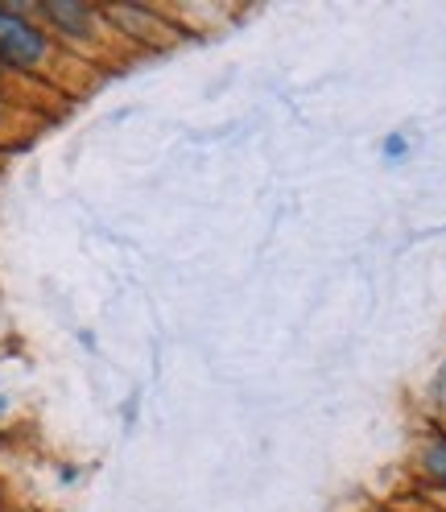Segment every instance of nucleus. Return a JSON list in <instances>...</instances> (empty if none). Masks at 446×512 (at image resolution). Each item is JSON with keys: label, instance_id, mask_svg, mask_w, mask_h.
I'll return each mask as SVG.
<instances>
[{"label": "nucleus", "instance_id": "nucleus-1", "mask_svg": "<svg viewBox=\"0 0 446 512\" xmlns=\"http://www.w3.org/2000/svg\"><path fill=\"white\" fill-rule=\"evenodd\" d=\"M54 38L34 21L29 5H0V62L9 75H46Z\"/></svg>", "mask_w": 446, "mask_h": 512}, {"label": "nucleus", "instance_id": "nucleus-2", "mask_svg": "<svg viewBox=\"0 0 446 512\" xmlns=\"http://www.w3.org/2000/svg\"><path fill=\"white\" fill-rule=\"evenodd\" d=\"M34 17L50 38L58 34V38L79 42V46H91L100 38V21H104L100 9L83 5V0H42V5H34Z\"/></svg>", "mask_w": 446, "mask_h": 512}, {"label": "nucleus", "instance_id": "nucleus-3", "mask_svg": "<svg viewBox=\"0 0 446 512\" xmlns=\"http://www.w3.org/2000/svg\"><path fill=\"white\" fill-rule=\"evenodd\" d=\"M418 467H422V475L430 479L434 488L446 492V430H430L426 434L422 451H418Z\"/></svg>", "mask_w": 446, "mask_h": 512}, {"label": "nucleus", "instance_id": "nucleus-4", "mask_svg": "<svg viewBox=\"0 0 446 512\" xmlns=\"http://www.w3.org/2000/svg\"><path fill=\"white\" fill-rule=\"evenodd\" d=\"M409 149H413V145H409V137H405V133H389L385 141H380V157H385L389 166L405 162V157H409Z\"/></svg>", "mask_w": 446, "mask_h": 512}, {"label": "nucleus", "instance_id": "nucleus-5", "mask_svg": "<svg viewBox=\"0 0 446 512\" xmlns=\"http://www.w3.org/2000/svg\"><path fill=\"white\" fill-rule=\"evenodd\" d=\"M9 409H13V397H5V393H0V418H5Z\"/></svg>", "mask_w": 446, "mask_h": 512}, {"label": "nucleus", "instance_id": "nucleus-6", "mask_svg": "<svg viewBox=\"0 0 446 512\" xmlns=\"http://www.w3.org/2000/svg\"><path fill=\"white\" fill-rule=\"evenodd\" d=\"M9 75V67H5V62H0V79H5Z\"/></svg>", "mask_w": 446, "mask_h": 512}, {"label": "nucleus", "instance_id": "nucleus-7", "mask_svg": "<svg viewBox=\"0 0 446 512\" xmlns=\"http://www.w3.org/2000/svg\"><path fill=\"white\" fill-rule=\"evenodd\" d=\"M0 120H5V108H0Z\"/></svg>", "mask_w": 446, "mask_h": 512}]
</instances>
